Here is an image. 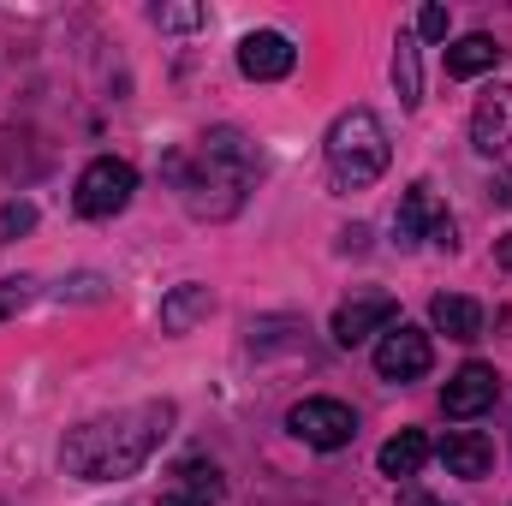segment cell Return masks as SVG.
Masks as SVG:
<instances>
[{"label":"cell","instance_id":"2e32d148","mask_svg":"<svg viewBox=\"0 0 512 506\" xmlns=\"http://www.w3.org/2000/svg\"><path fill=\"white\" fill-rule=\"evenodd\" d=\"M423 459H429V435H423V429H399V435L382 447L376 465H382V477H417Z\"/></svg>","mask_w":512,"mask_h":506},{"label":"cell","instance_id":"7a4b0ae2","mask_svg":"<svg viewBox=\"0 0 512 506\" xmlns=\"http://www.w3.org/2000/svg\"><path fill=\"white\" fill-rule=\"evenodd\" d=\"M167 173L179 179L185 209L209 221V191H221V215H233V209L245 203V185H251V173H256V155H251V143H245L233 126H221V131H209V137L197 143L191 161L173 155Z\"/></svg>","mask_w":512,"mask_h":506},{"label":"cell","instance_id":"d4e9b609","mask_svg":"<svg viewBox=\"0 0 512 506\" xmlns=\"http://www.w3.org/2000/svg\"><path fill=\"white\" fill-rule=\"evenodd\" d=\"M495 197H501V203L512 209V173H501V191H495Z\"/></svg>","mask_w":512,"mask_h":506},{"label":"cell","instance_id":"6da1fadb","mask_svg":"<svg viewBox=\"0 0 512 506\" xmlns=\"http://www.w3.org/2000/svg\"><path fill=\"white\" fill-rule=\"evenodd\" d=\"M173 435V405L167 399H149V405H131L114 417H90L66 435L60 447V465L78 477V483H114V477H137L155 447Z\"/></svg>","mask_w":512,"mask_h":506},{"label":"cell","instance_id":"8992f818","mask_svg":"<svg viewBox=\"0 0 512 506\" xmlns=\"http://www.w3.org/2000/svg\"><path fill=\"white\" fill-rule=\"evenodd\" d=\"M429 364H435V346H429V334L423 328H387L382 346H376V376L382 381H417L429 376Z\"/></svg>","mask_w":512,"mask_h":506},{"label":"cell","instance_id":"277c9868","mask_svg":"<svg viewBox=\"0 0 512 506\" xmlns=\"http://www.w3.org/2000/svg\"><path fill=\"white\" fill-rule=\"evenodd\" d=\"M131 191H137V167L120 161V155H102V161H90L84 173H78V215H90V221H108V215H120L131 203Z\"/></svg>","mask_w":512,"mask_h":506},{"label":"cell","instance_id":"52a82bcc","mask_svg":"<svg viewBox=\"0 0 512 506\" xmlns=\"http://www.w3.org/2000/svg\"><path fill=\"white\" fill-rule=\"evenodd\" d=\"M495 393H501V376H495L489 364H465L459 376L441 387V411H447L453 423H465V417H483V411L495 405Z\"/></svg>","mask_w":512,"mask_h":506},{"label":"cell","instance_id":"484cf974","mask_svg":"<svg viewBox=\"0 0 512 506\" xmlns=\"http://www.w3.org/2000/svg\"><path fill=\"white\" fill-rule=\"evenodd\" d=\"M501 268H512V233L501 239Z\"/></svg>","mask_w":512,"mask_h":506},{"label":"cell","instance_id":"9a60e30c","mask_svg":"<svg viewBox=\"0 0 512 506\" xmlns=\"http://www.w3.org/2000/svg\"><path fill=\"white\" fill-rule=\"evenodd\" d=\"M507 126H512V90H495V96L477 102V114H471V143H477L483 155H495V149L507 143Z\"/></svg>","mask_w":512,"mask_h":506},{"label":"cell","instance_id":"8fae6325","mask_svg":"<svg viewBox=\"0 0 512 506\" xmlns=\"http://www.w3.org/2000/svg\"><path fill=\"white\" fill-rule=\"evenodd\" d=\"M441 465H447V477L477 483V477H489L495 447H489V435H477V429H453V435L441 441Z\"/></svg>","mask_w":512,"mask_h":506},{"label":"cell","instance_id":"7402d4cb","mask_svg":"<svg viewBox=\"0 0 512 506\" xmlns=\"http://www.w3.org/2000/svg\"><path fill=\"white\" fill-rule=\"evenodd\" d=\"M155 506H221V501H209V495H197V489H179V483H173Z\"/></svg>","mask_w":512,"mask_h":506},{"label":"cell","instance_id":"5bb4252c","mask_svg":"<svg viewBox=\"0 0 512 506\" xmlns=\"http://www.w3.org/2000/svg\"><path fill=\"white\" fill-rule=\"evenodd\" d=\"M495 60H501V42L495 36H459L453 48H447V78H483V72H495Z\"/></svg>","mask_w":512,"mask_h":506},{"label":"cell","instance_id":"603a6c76","mask_svg":"<svg viewBox=\"0 0 512 506\" xmlns=\"http://www.w3.org/2000/svg\"><path fill=\"white\" fill-rule=\"evenodd\" d=\"M0 221H6L12 233H24V227L36 221V209H30V203H6V215H0Z\"/></svg>","mask_w":512,"mask_h":506},{"label":"cell","instance_id":"4fadbf2b","mask_svg":"<svg viewBox=\"0 0 512 506\" xmlns=\"http://www.w3.org/2000/svg\"><path fill=\"white\" fill-rule=\"evenodd\" d=\"M429 322L447 334V340H477L483 334V304L477 298H459V292H441L429 304Z\"/></svg>","mask_w":512,"mask_h":506},{"label":"cell","instance_id":"5b68a950","mask_svg":"<svg viewBox=\"0 0 512 506\" xmlns=\"http://www.w3.org/2000/svg\"><path fill=\"white\" fill-rule=\"evenodd\" d=\"M286 429H292L304 447H316V453H340V447H352L358 417H352V405H340V399H298V405L286 411Z\"/></svg>","mask_w":512,"mask_h":506},{"label":"cell","instance_id":"cb8c5ba5","mask_svg":"<svg viewBox=\"0 0 512 506\" xmlns=\"http://www.w3.org/2000/svg\"><path fill=\"white\" fill-rule=\"evenodd\" d=\"M399 506H441V501H435V495H423V489H405V495H399Z\"/></svg>","mask_w":512,"mask_h":506},{"label":"cell","instance_id":"44dd1931","mask_svg":"<svg viewBox=\"0 0 512 506\" xmlns=\"http://www.w3.org/2000/svg\"><path fill=\"white\" fill-rule=\"evenodd\" d=\"M447 24H453L447 6H423V12H417V36H423V42H447Z\"/></svg>","mask_w":512,"mask_h":506},{"label":"cell","instance_id":"ac0fdd59","mask_svg":"<svg viewBox=\"0 0 512 506\" xmlns=\"http://www.w3.org/2000/svg\"><path fill=\"white\" fill-rule=\"evenodd\" d=\"M173 483H179V489H197V495H209V501H221V489H227L209 459H185V465L173 471Z\"/></svg>","mask_w":512,"mask_h":506},{"label":"cell","instance_id":"ba28073f","mask_svg":"<svg viewBox=\"0 0 512 506\" xmlns=\"http://www.w3.org/2000/svg\"><path fill=\"white\" fill-rule=\"evenodd\" d=\"M298 66V48L280 36V30H251L245 42H239V72L256 78V84H274V78H286Z\"/></svg>","mask_w":512,"mask_h":506},{"label":"cell","instance_id":"d6986e66","mask_svg":"<svg viewBox=\"0 0 512 506\" xmlns=\"http://www.w3.org/2000/svg\"><path fill=\"white\" fill-rule=\"evenodd\" d=\"M30 298H36V280H24V274H12V280L0 286V322H6V316H18V310H24Z\"/></svg>","mask_w":512,"mask_h":506},{"label":"cell","instance_id":"e0dca14e","mask_svg":"<svg viewBox=\"0 0 512 506\" xmlns=\"http://www.w3.org/2000/svg\"><path fill=\"white\" fill-rule=\"evenodd\" d=\"M393 84H399V102L405 108L423 102V72H417V42L411 36H399V48H393Z\"/></svg>","mask_w":512,"mask_h":506},{"label":"cell","instance_id":"ffe728a7","mask_svg":"<svg viewBox=\"0 0 512 506\" xmlns=\"http://www.w3.org/2000/svg\"><path fill=\"white\" fill-rule=\"evenodd\" d=\"M155 24L161 30H197L203 24V6H155Z\"/></svg>","mask_w":512,"mask_h":506},{"label":"cell","instance_id":"30bf717a","mask_svg":"<svg viewBox=\"0 0 512 506\" xmlns=\"http://www.w3.org/2000/svg\"><path fill=\"white\" fill-rule=\"evenodd\" d=\"M441 221H447V209L435 203V191L429 185H411L405 203H399V215H393V233H399V245H423V239H435Z\"/></svg>","mask_w":512,"mask_h":506},{"label":"cell","instance_id":"3957f363","mask_svg":"<svg viewBox=\"0 0 512 506\" xmlns=\"http://www.w3.org/2000/svg\"><path fill=\"white\" fill-rule=\"evenodd\" d=\"M387 161H393L387 126L370 114V108H352V114H340V120L328 126V173H334L340 191L376 185V179L387 173Z\"/></svg>","mask_w":512,"mask_h":506},{"label":"cell","instance_id":"7c38bea8","mask_svg":"<svg viewBox=\"0 0 512 506\" xmlns=\"http://www.w3.org/2000/svg\"><path fill=\"white\" fill-rule=\"evenodd\" d=\"M209 310H215V292L197 286V280H185V286H173L161 298V334H191L197 322H209Z\"/></svg>","mask_w":512,"mask_h":506},{"label":"cell","instance_id":"9c48e42d","mask_svg":"<svg viewBox=\"0 0 512 506\" xmlns=\"http://www.w3.org/2000/svg\"><path fill=\"white\" fill-rule=\"evenodd\" d=\"M399 316V304L387 298V292H364V298H352V304H340L334 310V340L340 346H364L376 328H387Z\"/></svg>","mask_w":512,"mask_h":506}]
</instances>
